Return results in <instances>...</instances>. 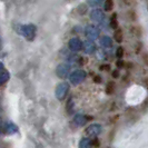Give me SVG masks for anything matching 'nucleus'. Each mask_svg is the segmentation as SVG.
<instances>
[{"mask_svg": "<svg viewBox=\"0 0 148 148\" xmlns=\"http://www.w3.org/2000/svg\"><path fill=\"white\" fill-rule=\"evenodd\" d=\"M128 18H129L130 21H136V20H137V15H136V12H135L134 10H129V11H128Z\"/></svg>", "mask_w": 148, "mask_h": 148, "instance_id": "13", "label": "nucleus"}, {"mask_svg": "<svg viewBox=\"0 0 148 148\" xmlns=\"http://www.w3.org/2000/svg\"><path fill=\"white\" fill-rule=\"evenodd\" d=\"M141 60H143L144 65L148 67V51H144L141 53Z\"/></svg>", "mask_w": 148, "mask_h": 148, "instance_id": "15", "label": "nucleus"}, {"mask_svg": "<svg viewBox=\"0 0 148 148\" xmlns=\"http://www.w3.org/2000/svg\"><path fill=\"white\" fill-rule=\"evenodd\" d=\"M91 146H92L91 140L88 138H82L79 144V148H91Z\"/></svg>", "mask_w": 148, "mask_h": 148, "instance_id": "6", "label": "nucleus"}, {"mask_svg": "<svg viewBox=\"0 0 148 148\" xmlns=\"http://www.w3.org/2000/svg\"><path fill=\"white\" fill-rule=\"evenodd\" d=\"M86 46H87V48H86V51L87 52H91L92 50H94V45L90 44V42H88V44H86Z\"/></svg>", "mask_w": 148, "mask_h": 148, "instance_id": "19", "label": "nucleus"}, {"mask_svg": "<svg viewBox=\"0 0 148 148\" xmlns=\"http://www.w3.org/2000/svg\"><path fill=\"white\" fill-rule=\"evenodd\" d=\"M141 48H143V44H141L140 41H138V42L136 44V48H135V51H136V53H140Z\"/></svg>", "mask_w": 148, "mask_h": 148, "instance_id": "18", "label": "nucleus"}, {"mask_svg": "<svg viewBox=\"0 0 148 148\" xmlns=\"http://www.w3.org/2000/svg\"><path fill=\"white\" fill-rule=\"evenodd\" d=\"M112 8H114V0H106L105 1V10L111 11Z\"/></svg>", "mask_w": 148, "mask_h": 148, "instance_id": "10", "label": "nucleus"}, {"mask_svg": "<svg viewBox=\"0 0 148 148\" xmlns=\"http://www.w3.org/2000/svg\"><path fill=\"white\" fill-rule=\"evenodd\" d=\"M125 5H127V6H130L132 5V2H133V0H121Z\"/></svg>", "mask_w": 148, "mask_h": 148, "instance_id": "26", "label": "nucleus"}, {"mask_svg": "<svg viewBox=\"0 0 148 148\" xmlns=\"http://www.w3.org/2000/svg\"><path fill=\"white\" fill-rule=\"evenodd\" d=\"M101 132V126L98 125V124H94V125H90V126L86 129V134L88 136H91V137H96L98 136Z\"/></svg>", "mask_w": 148, "mask_h": 148, "instance_id": "1", "label": "nucleus"}, {"mask_svg": "<svg viewBox=\"0 0 148 148\" xmlns=\"http://www.w3.org/2000/svg\"><path fill=\"white\" fill-rule=\"evenodd\" d=\"M110 67L109 65H104V66H100V70H109Z\"/></svg>", "mask_w": 148, "mask_h": 148, "instance_id": "23", "label": "nucleus"}, {"mask_svg": "<svg viewBox=\"0 0 148 148\" xmlns=\"http://www.w3.org/2000/svg\"><path fill=\"white\" fill-rule=\"evenodd\" d=\"M116 65H117L118 68H124V67H125V62H124V60L119 59L118 61H117V64H116Z\"/></svg>", "mask_w": 148, "mask_h": 148, "instance_id": "20", "label": "nucleus"}, {"mask_svg": "<svg viewBox=\"0 0 148 148\" xmlns=\"http://www.w3.org/2000/svg\"><path fill=\"white\" fill-rule=\"evenodd\" d=\"M124 48L123 47H118V49H117V51H116V56L118 57L119 59H121L123 57H124Z\"/></svg>", "mask_w": 148, "mask_h": 148, "instance_id": "16", "label": "nucleus"}, {"mask_svg": "<svg viewBox=\"0 0 148 148\" xmlns=\"http://www.w3.org/2000/svg\"><path fill=\"white\" fill-rule=\"evenodd\" d=\"M144 86L148 89V77H146V78L144 79Z\"/></svg>", "mask_w": 148, "mask_h": 148, "instance_id": "27", "label": "nucleus"}, {"mask_svg": "<svg viewBox=\"0 0 148 148\" xmlns=\"http://www.w3.org/2000/svg\"><path fill=\"white\" fill-rule=\"evenodd\" d=\"M114 91H115V82H109L107 84V87H106V92L108 95H111V94H114Z\"/></svg>", "mask_w": 148, "mask_h": 148, "instance_id": "8", "label": "nucleus"}, {"mask_svg": "<svg viewBox=\"0 0 148 148\" xmlns=\"http://www.w3.org/2000/svg\"><path fill=\"white\" fill-rule=\"evenodd\" d=\"M112 77H114V78H118L119 77L118 70H114V71H112Z\"/></svg>", "mask_w": 148, "mask_h": 148, "instance_id": "25", "label": "nucleus"}, {"mask_svg": "<svg viewBox=\"0 0 148 148\" xmlns=\"http://www.w3.org/2000/svg\"><path fill=\"white\" fill-rule=\"evenodd\" d=\"M88 36L91 38H96L97 36H98V30L96 29V28H90V30L88 31Z\"/></svg>", "mask_w": 148, "mask_h": 148, "instance_id": "14", "label": "nucleus"}, {"mask_svg": "<svg viewBox=\"0 0 148 148\" xmlns=\"http://www.w3.org/2000/svg\"><path fill=\"white\" fill-rule=\"evenodd\" d=\"M101 44L104 45L105 47H111L112 42H111V39L109 37H104L101 39Z\"/></svg>", "mask_w": 148, "mask_h": 148, "instance_id": "12", "label": "nucleus"}, {"mask_svg": "<svg viewBox=\"0 0 148 148\" xmlns=\"http://www.w3.org/2000/svg\"><path fill=\"white\" fill-rule=\"evenodd\" d=\"M86 121H87V117H86V116L77 115V116L75 117V123H76L78 126H82V125H85V124H86Z\"/></svg>", "mask_w": 148, "mask_h": 148, "instance_id": "5", "label": "nucleus"}, {"mask_svg": "<svg viewBox=\"0 0 148 148\" xmlns=\"http://www.w3.org/2000/svg\"><path fill=\"white\" fill-rule=\"evenodd\" d=\"M91 18L95 19V20H100V19L103 18V12H101L100 10H95V11H92V14H91Z\"/></svg>", "mask_w": 148, "mask_h": 148, "instance_id": "9", "label": "nucleus"}, {"mask_svg": "<svg viewBox=\"0 0 148 148\" xmlns=\"http://www.w3.org/2000/svg\"><path fill=\"white\" fill-rule=\"evenodd\" d=\"M147 8H148V6H147Z\"/></svg>", "mask_w": 148, "mask_h": 148, "instance_id": "28", "label": "nucleus"}, {"mask_svg": "<svg viewBox=\"0 0 148 148\" xmlns=\"http://www.w3.org/2000/svg\"><path fill=\"white\" fill-rule=\"evenodd\" d=\"M141 110L144 111V112L148 110V98H146L145 101H144L143 105H141Z\"/></svg>", "mask_w": 148, "mask_h": 148, "instance_id": "17", "label": "nucleus"}, {"mask_svg": "<svg viewBox=\"0 0 148 148\" xmlns=\"http://www.w3.org/2000/svg\"><path fill=\"white\" fill-rule=\"evenodd\" d=\"M85 78V73L84 71H77L71 77V82L74 84H79L80 82H82V79Z\"/></svg>", "mask_w": 148, "mask_h": 148, "instance_id": "3", "label": "nucleus"}, {"mask_svg": "<svg viewBox=\"0 0 148 148\" xmlns=\"http://www.w3.org/2000/svg\"><path fill=\"white\" fill-rule=\"evenodd\" d=\"M129 31H130V34H132V36L136 38H140L141 35H143V30L139 26H132L130 28H129Z\"/></svg>", "mask_w": 148, "mask_h": 148, "instance_id": "2", "label": "nucleus"}, {"mask_svg": "<svg viewBox=\"0 0 148 148\" xmlns=\"http://www.w3.org/2000/svg\"><path fill=\"white\" fill-rule=\"evenodd\" d=\"M118 119H119V116H118V115H116V116H114L112 118H110V123L115 124V123H116V121H117Z\"/></svg>", "mask_w": 148, "mask_h": 148, "instance_id": "22", "label": "nucleus"}, {"mask_svg": "<svg viewBox=\"0 0 148 148\" xmlns=\"http://www.w3.org/2000/svg\"><path fill=\"white\" fill-rule=\"evenodd\" d=\"M110 27H111V29H115V30L118 29V21H117V15H116V14H112V16H111Z\"/></svg>", "mask_w": 148, "mask_h": 148, "instance_id": "7", "label": "nucleus"}, {"mask_svg": "<svg viewBox=\"0 0 148 148\" xmlns=\"http://www.w3.org/2000/svg\"><path fill=\"white\" fill-rule=\"evenodd\" d=\"M94 82H97V84H99V82H101V78H100L99 76H95V77H94Z\"/></svg>", "mask_w": 148, "mask_h": 148, "instance_id": "24", "label": "nucleus"}, {"mask_svg": "<svg viewBox=\"0 0 148 148\" xmlns=\"http://www.w3.org/2000/svg\"><path fill=\"white\" fill-rule=\"evenodd\" d=\"M6 129H7V133L8 134H15L17 133V130H18V128H17V126H15L14 124H8V126L6 127Z\"/></svg>", "mask_w": 148, "mask_h": 148, "instance_id": "11", "label": "nucleus"}, {"mask_svg": "<svg viewBox=\"0 0 148 148\" xmlns=\"http://www.w3.org/2000/svg\"><path fill=\"white\" fill-rule=\"evenodd\" d=\"M114 38H115V40L120 44V42H123V40H124V34H123V30L121 29H117L115 30V32H114Z\"/></svg>", "mask_w": 148, "mask_h": 148, "instance_id": "4", "label": "nucleus"}, {"mask_svg": "<svg viewBox=\"0 0 148 148\" xmlns=\"http://www.w3.org/2000/svg\"><path fill=\"white\" fill-rule=\"evenodd\" d=\"M91 144H92V146H95V147H98L99 146V141L97 138H94V140H91Z\"/></svg>", "mask_w": 148, "mask_h": 148, "instance_id": "21", "label": "nucleus"}]
</instances>
